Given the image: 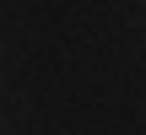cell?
<instances>
[]
</instances>
